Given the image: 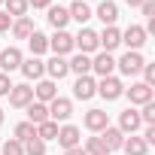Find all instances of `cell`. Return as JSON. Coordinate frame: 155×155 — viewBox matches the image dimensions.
Instances as JSON below:
<instances>
[{
    "label": "cell",
    "mask_w": 155,
    "mask_h": 155,
    "mask_svg": "<svg viewBox=\"0 0 155 155\" xmlns=\"http://www.w3.org/2000/svg\"><path fill=\"white\" fill-rule=\"evenodd\" d=\"M143 64H146V61H143L140 52H125V55L116 61V70H119L122 76H137V73L143 70Z\"/></svg>",
    "instance_id": "cell-1"
},
{
    "label": "cell",
    "mask_w": 155,
    "mask_h": 155,
    "mask_svg": "<svg viewBox=\"0 0 155 155\" xmlns=\"http://www.w3.org/2000/svg\"><path fill=\"white\" fill-rule=\"evenodd\" d=\"M73 49H79L82 55H91V52H97V49H101V43H97V31H91V28H82L79 34L73 37Z\"/></svg>",
    "instance_id": "cell-2"
},
{
    "label": "cell",
    "mask_w": 155,
    "mask_h": 155,
    "mask_svg": "<svg viewBox=\"0 0 155 155\" xmlns=\"http://www.w3.org/2000/svg\"><path fill=\"white\" fill-rule=\"evenodd\" d=\"M97 94H101L104 101H119V97L125 94V85H122L119 76H104V79L97 82Z\"/></svg>",
    "instance_id": "cell-3"
},
{
    "label": "cell",
    "mask_w": 155,
    "mask_h": 155,
    "mask_svg": "<svg viewBox=\"0 0 155 155\" xmlns=\"http://www.w3.org/2000/svg\"><path fill=\"white\" fill-rule=\"evenodd\" d=\"M97 94V82H94V76H76V82H73V97L76 101H91Z\"/></svg>",
    "instance_id": "cell-4"
},
{
    "label": "cell",
    "mask_w": 155,
    "mask_h": 155,
    "mask_svg": "<svg viewBox=\"0 0 155 155\" xmlns=\"http://www.w3.org/2000/svg\"><path fill=\"white\" fill-rule=\"evenodd\" d=\"M125 94H128V101L134 107H143V104H149L155 97V88L146 85V82H131V88H125Z\"/></svg>",
    "instance_id": "cell-5"
},
{
    "label": "cell",
    "mask_w": 155,
    "mask_h": 155,
    "mask_svg": "<svg viewBox=\"0 0 155 155\" xmlns=\"http://www.w3.org/2000/svg\"><path fill=\"white\" fill-rule=\"evenodd\" d=\"M6 97H9V107H15V110H25L28 104H34V88H31L28 82H21V85H12Z\"/></svg>",
    "instance_id": "cell-6"
},
{
    "label": "cell",
    "mask_w": 155,
    "mask_h": 155,
    "mask_svg": "<svg viewBox=\"0 0 155 155\" xmlns=\"http://www.w3.org/2000/svg\"><path fill=\"white\" fill-rule=\"evenodd\" d=\"M46 107H49V119H52V122H67V119L73 116V101H70V97H61V94H58V97H55L52 104H46Z\"/></svg>",
    "instance_id": "cell-7"
},
{
    "label": "cell",
    "mask_w": 155,
    "mask_h": 155,
    "mask_svg": "<svg viewBox=\"0 0 155 155\" xmlns=\"http://www.w3.org/2000/svg\"><path fill=\"white\" fill-rule=\"evenodd\" d=\"M21 61H25V55H21V49H18V46L0 49V73H12V70H18V67H21Z\"/></svg>",
    "instance_id": "cell-8"
},
{
    "label": "cell",
    "mask_w": 155,
    "mask_h": 155,
    "mask_svg": "<svg viewBox=\"0 0 155 155\" xmlns=\"http://www.w3.org/2000/svg\"><path fill=\"white\" fill-rule=\"evenodd\" d=\"M58 146L61 149H73V146H82V131L76 128V125H61L58 128Z\"/></svg>",
    "instance_id": "cell-9"
},
{
    "label": "cell",
    "mask_w": 155,
    "mask_h": 155,
    "mask_svg": "<svg viewBox=\"0 0 155 155\" xmlns=\"http://www.w3.org/2000/svg\"><path fill=\"white\" fill-rule=\"evenodd\" d=\"M122 43L128 46V52H140L146 46V31L143 25H131L128 31H122Z\"/></svg>",
    "instance_id": "cell-10"
},
{
    "label": "cell",
    "mask_w": 155,
    "mask_h": 155,
    "mask_svg": "<svg viewBox=\"0 0 155 155\" xmlns=\"http://www.w3.org/2000/svg\"><path fill=\"white\" fill-rule=\"evenodd\" d=\"M91 73H97L101 79H104V76H113V73H116V58H113L110 52H97V55L91 58Z\"/></svg>",
    "instance_id": "cell-11"
},
{
    "label": "cell",
    "mask_w": 155,
    "mask_h": 155,
    "mask_svg": "<svg viewBox=\"0 0 155 155\" xmlns=\"http://www.w3.org/2000/svg\"><path fill=\"white\" fill-rule=\"evenodd\" d=\"M97 43H101V52H110V55H113V49L122 46V31H119L116 25H110V28H104V31L97 34Z\"/></svg>",
    "instance_id": "cell-12"
},
{
    "label": "cell",
    "mask_w": 155,
    "mask_h": 155,
    "mask_svg": "<svg viewBox=\"0 0 155 155\" xmlns=\"http://www.w3.org/2000/svg\"><path fill=\"white\" fill-rule=\"evenodd\" d=\"M49 49L58 55V58H67L73 52V37L67 31H55V37H49Z\"/></svg>",
    "instance_id": "cell-13"
},
{
    "label": "cell",
    "mask_w": 155,
    "mask_h": 155,
    "mask_svg": "<svg viewBox=\"0 0 155 155\" xmlns=\"http://www.w3.org/2000/svg\"><path fill=\"white\" fill-rule=\"evenodd\" d=\"M137 128H143L140 110H134V107L122 110V113H119V131H122V134H137Z\"/></svg>",
    "instance_id": "cell-14"
},
{
    "label": "cell",
    "mask_w": 155,
    "mask_h": 155,
    "mask_svg": "<svg viewBox=\"0 0 155 155\" xmlns=\"http://www.w3.org/2000/svg\"><path fill=\"white\" fill-rule=\"evenodd\" d=\"M18 70L25 73V79H34V82H40L43 76H46V61L31 55V58H25V61H21V67H18Z\"/></svg>",
    "instance_id": "cell-15"
},
{
    "label": "cell",
    "mask_w": 155,
    "mask_h": 155,
    "mask_svg": "<svg viewBox=\"0 0 155 155\" xmlns=\"http://www.w3.org/2000/svg\"><path fill=\"white\" fill-rule=\"evenodd\" d=\"M58 97V85L52 82V79H40L37 85H34V101H40V104H52Z\"/></svg>",
    "instance_id": "cell-16"
},
{
    "label": "cell",
    "mask_w": 155,
    "mask_h": 155,
    "mask_svg": "<svg viewBox=\"0 0 155 155\" xmlns=\"http://www.w3.org/2000/svg\"><path fill=\"white\" fill-rule=\"evenodd\" d=\"M97 137H101V143L107 146V152H116V149H122V143H125V134H122L119 128H113V125H107Z\"/></svg>",
    "instance_id": "cell-17"
},
{
    "label": "cell",
    "mask_w": 155,
    "mask_h": 155,
    "mask_svg": "<svg viewBox=\"0 0 155 155\" xmlns=\"http://www.w3.org/2000/svg\"><path fill=\"white\" fill-rule=\"evenodd\" d=\"M82 122H85V128H88V131L101 134V131H104V128L110 125V116H107V110H88Z\"/></svg>",
    "instance_id": "cell-18"
},
{
    "label": "cell",
    "mask_w": 155,
    "mask_h": 155,
    "mask_svg": "<svg viewBox=\"0 0 155 155\" xmlns=\"http://www.w3.org/2000/svg\"><path fill=\"white\" fill-rule=\"evenodd\" d=\"M91 15H97V18L104 21V28H110V25H116V21H119V6L113 3V0H104V3H101Z\"/></svg>",
    "instance_id": "cell-19"
},
{
    "label": "cell",
    "mask_w": 155,
    "mask_h": 155,
    "mask_svg": "<svg viewBox=\"0 0 155 155\" xmlns=\"http://www.w3.org/2000/svg\"><path fill=\"white\" fill-rule=\"evenodd\" d=\"M46 73H49V79L55 82V79H64V76L70 73V67H67V58H58V55H52L49 61H46Z\"/></svg>",
    "instance_id": "cell-20"
},
{
    "label": "cell",
    "mask_w": 155,
    "mask_h": 155,
    "mask_svg": "<svg viewBox=\"0 0 155 155\" xmlns=\"http://www.w3.org/2000/svg\"><path fill=\"white\" fill-rule=\"evenodd\" d=\"M9 31H12L15 40H28L37 28H34V18H31V15H21V18H12V28H9Z\"/></svg>",
    "instance_id": "cell-21"
},
{
    "label": "cell",
    "mask_w": 155,
    "mask_h": 155,
    "mask_svg": "<svg viewBox=\"0 0 155 155\" xmlns=\"http://www.w3.org/2000/svg\"><path fill=\"white\" fill-rule=\"evenodd\" d=\"M67 67H70V73H76V76H88L91 73V55H73L70 61H67Z\"/></svg>",
    "instance_id": "cell-22"
},
{
    "label": "cell",
    "mask_w": 155,
    "mask_h": 155,
    "mask_svg": "<svg viewBox=\"0 0 155 155\" xmlns=\"http://www.w3.org/2000/svg\"><path fill=\"white\" fill-rule=\"evenodd\" d=\"M28 49H31V55H34V58L46 55V52H49V37H46V34H40V31H34V34L28 37Z\"/></svg>",
    "instance_id": "cell-23"
},
{
    "label": "cell",
    "mask_w": 155,
    "mask_h": 155,
    "mask_svg": "<svg viewBox=\"0 0 155 155\" xmlns=\"http://www.w3.org/2000/svg\"><path fill=\"white\" fill-rule=\"evenodd\" d=\"M25 110H28V122H31V125H43V122H49V107H46V104L34 101V104H28Z\"/></svg>",
    "instance_id": "cell-24"
},
{
    "label": "cell",
    "mask_w": 155,
    "mask_h": 155,
    "mask_svg": "<svg viewBox=\"0 0 155 155\" xmlns=\"http://www.w3.org/2000/svg\"><path fill=\"white\" fill-rule=\"evenodd\" d=\"M46 18H49V25H52L55 31H64L67 21H70V12H67L64 6H49V15H46Z\"/></svg>",
    "instance_id": "cell-25"
},
{
    "label": "cell",
    "mask_w": 155,
    "mask_h": 155,
    "mask_svg": "<svg viewBox=\"0 0 155 155\" xmlns=\"http://www.w3.org/2000/svg\"><path fill=\"white\" fill-rule=\"evenodd\" d=\"M67 12H70V18H73V21H79V25H85L88 18H94V15H91V6H88V3H82V0H73V6H70Z\"/></svg>",
    "instance_id": "cell-26"
},
{
    "label": "cell",
    "mask_w": 155,
    "mask_h": 155,
    "mask_svg": "<svg viewBox=\"0 0 155 155\" xmlns=\"http://www.w3.org/2000/svg\"><path fill=\"white\" fill-rule=\"evenodd\" d=\"M122 149H125V155H146V152H149V146H146V143H143V137H137V134L125 137Z\"/></svg>",
    "instance_id": "cell-27"
},
{
    "label": "cell",
    "mask_w": 155,
    "mask_h": 155,
    "mask_svg": "<svg viewBox=\"0 0 155 155\" xmlns=\"http://www.w3.org/2000/svg\"><path fill=\"white\" fill-rule=\"evenodd\" d=\"M3 6H6L3 12H6L9 18H21V15H28V9H31V6H28V0H6Z\"/></svg>",
    "instance_id": "cell-28"
},
{
    "label": "cell",
    "mask_w": 155,
    "mask_h": 155,
    "mask_svg": "<svg viewBox=\"0 0 155 155\" xmlns=\"http://www.w3.org/2000/svg\"><path fill=\"white\" fill-rule=\"evenodd\" d=\"M37 137L43 140V143H49V140H55L58 137V122H43V125H37Z\"/></svg>",
    "instance_id": "cell-29"
},
{
    "label": "cell",
    "mask_w": 155,
    "mask_h": 155,
    "mask_svg": "<svg viewBox=\"0 0 155 155\" xmlns=\"http://www.w3.org/2000/svg\"><path fill=\"white\" fill-rule=\"evenodd\" d=\"M31 137H37V125H31V122H18V125H15V140L25 143V140H31Z\"/></svg>",
    "instance_id": "cell-30"
},
{
    "label": "cell",
    "mask_w": 155,
    "mask_h": 155,
    "mask_svg": "<svg viewBox=\"0 0 155 155\" xmlns=\"http://www.w3.org/2000/svg\"><path fill=\"white\" fill-rule=\"evenodd\" d=\"M82 149H85V155H110V152H107V146L101 143V137H88Z\"/></svg>",
    "instance_id": "cell-31"
},
{
    "label": "cell",
    "mask_w": 155,
    "mask_h": 155,
    "mask_svg": "<svg viewBox=\"0 0 155 155\" xmlns=\"http://www.w3.org/2000/svg\"><path fill=\"white\" fill-rule=\"evenodd\" d=\"M21 146H25V155H46V143H43L40 137H31V140H25Z\"/></svg>",
    "instance_id": "cell-32"
},
{
    "label": "cell",
    "mask_w": 155,
    "mask_h": 155,
    "mask_svg": "<svg viewBox=\"0 0 155 155\" xmlns=\"http://www.w3.org/2000/svg\"><path fill=\"white\" fill-rule=\"evenodd\" d=\"M0 155H25V146L12 137V140H6L3 143V149H0Z\"/></svg>",
    "instance_id": "cell-33"
},
{
    "label": "cell",
    "mask_w": 155,
    "mask_h": 155,
    "mask_svg": "<svg viewBox=\"0 0 155 155\" xmlns=\"http://www.w3.org/2000/svg\"><path fill=\"white\" fill-rule=\"evenodd\" d=\"M140 122H143V125H155V101L143 104V110H140Z\"/></svg>",
    "instance_id": "cell-34"
},
{
    "label": "cell",
    "mask_w": 155,
    "mask_h": 155,
    "mask_svg": "<svg viewBox=\"0 0 155 155\" xmlns=\"http://www.w3.org/2000/svg\"><path fill=\"white\" fill-rule=\"evenodd\" d=\"M140 73H143V82L146 85H155V64H143Z\"/></svg>",
    "instance_id": "cell-35"
},
{
    "label": "cell",
    "mask_w": 155,
    "mask_h": 155,
    "mask_svg": "<svg viewBox=\"0 0 155 155\" xmlns=\"http://www.w3.org/2000/svg\"><path fill=\"white\" fill-rule=\"evenodd\" d=\"M12 88V79H9V73H0V97H6Z\"/></svg>",
    "instance_id": "cell-36"
},
{
    "label": "cell",
    "mask_w": 155,
    "mask_h": 155,
    "mask_svg": "<svg viewBox=\"0 0 155 155\" xmlns=\"http://www.w3.org/2000/svg\"><path fill=\"white\" fill-rule=\"evenodd\" d=\"M140 9H143L146 18H155V0H143V6H140Z\"/></svg>",
    "instance_id": "cell-37"
},
{
    "label": "cell",
    "mask_w": 155,
    "mask_h": 155,
    "mask_svg": "<svg viewBox=\"0 0 155 155\" xmlns=\"http://www.w3.org/2000/svg\"><path fill=\"white\" fill-rule=\"evenodd\" d=\"M143 143H146V146L155 143V125H146V131H143Z\"/></svg>",
    "instance_id": "cell-38"
},
{
    "label": "cell",
    "mask_w": 155,
    "mask_h": 155,
    "mask_svg": "<svg viewBox=\"0 0 155 155\" xmlns=\"http://www.w3.org/2000/svg\"><path fill=\"white\" fill-rule=\"evenodd\" d=\"M9 28H12V18H9L6 12H0V34H6Z\"/></svg>",
    "instance_id": "cell-39"
},
{
    "label": "cell",
    "mask_w": 155,
    "mask_h": 155,
    "mask_svg": "<svg viewBox=\"0 0 155 155\" xmlns=\"http://www.w3.org/2000/svg\"><path fill=\"white\" fill-rule=\"evenodd\" d=\"M28 6H34V9H49L52 0H28Z\"/></svg>",
    "instance_id": "cell-40"
},
{
    "label": "cell",
    "mask_w": 155,
    "mask_h": 155,
    "mask_svg": "<svg viewBox=\"0 0 155 155\" xmlns=\"http://www.w3.org/2000/svg\"><path fill=\"white\" fill-rule=\"evenodd\" d=\"M64 155H85L82 146H73V149H64Z\"/></svg>",
    "instance_id": "cell-41"
},
{
    "label": "cell",
    "mask_w": 155,
    "mask_h": 155,
    "mask_svg": "<svg viewBox=\"0 0 155 155\" xmlns=\"http://www.w3.org/2000/svg\"><path fill=\"white\" fill-rule=\"evenodd\" d=\"M125 3H128L131 9H140V6H143V0H125Z\"/></svg>",
    "instance_id": "cell-42"
},
{
    "label": "cell",
    "mask_w": 155,
    "mask_h": 155,
    "mask_svg": "<svg viewBox=\"0 0 155 155\" xmlns=\"http://www.w3.org/2000/svg\"><path fill=\"white\" fill-rule=\"evenodd\" d=\"M0 125H3V110H0Z\"/></svg>",
    "instance_id": "cell-43"
},
{
    "label": "cell",
    "mask_w": 155,
    "mask_h": 155,
    "mask_svg": "<svg viewBox=\"0 0 155 155\" xmlns=\"http://www.w3.org/2000/svg\"><path fill=\"white\" fill-rule=\"evenodd\" d=\"M3 3H6V0H0V6H3Z\"/></svg>",
    "instance_id": "cell-44"
},
{
    "label": "cell",
    "mask_w": 155,
    "mask_h": 155,
    "mask_svg": "<svg viewBox=\"0 0 155 155\" xmlns=\"http://www.w3.org/2000/svg\"><path fill=\"white\" fill-rule=\"evenodd\" d=\"M82 3H88V0H82Z\"/></svg>",
    "instance_id": "cell-45"
}]
</instances>
